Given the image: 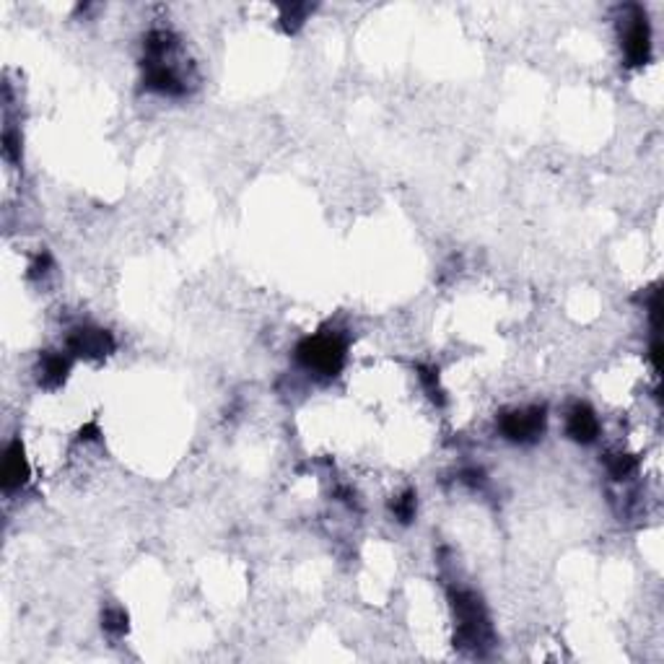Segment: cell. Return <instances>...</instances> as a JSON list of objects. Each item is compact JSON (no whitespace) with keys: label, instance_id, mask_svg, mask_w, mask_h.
<instances>
[{"label":"cell","instance_id":"3957f363","mask_svg":"<svg viewBox=\"0 0 664 664\" xmlns=\"http://www.w3.org/2000/svg\"><path fill=\"white\" fill-rule=\"evenodd\" d=\"M498 431L514 444H532L545 431V407L509 410L498 421Z\"/></svg>","mask_w":664,"mask_h":664},{"label":"cell","instance_id":"30bf717a","mask_svg":"<svg viewBox=\"0 0 664 664\" xmlns=\"http://www.w3.org/2000/svg\"><path fill=\"white\" fill-rule=\"evenodd\" d=\"M607 470H610V478L615 480H626L636 472V460L628 457V455H615V457H607Z\"/></svg>","mask_w":664,"mask_h":664},{"label":"cell","instance_id":"7a4b0ae2","mask_svg":"<svg viewBox=\"0 0 664 664\" xmlns=\"http://www.w3.org/2000/svg\"><path fill=\"white\" fill-rule=\"evenodd\" d=\"M296 356L309 371L335 376L345 364V340L340 335H312L301 340Z\"/></svg>","mask_w":664,"mask_h":664},{"label":"cell","instance_id":"52a82bcc","mask_svg":"<svg viewBox=\"0 0 664 664\" xmlns=\"http://www.w3.org/2000/svg\"><path fill=\"white\" fill-rule=\"evenodd\" d=\"M27 478H29V465L24 457V447H21V441H13L3 457V488L5 491L21 488L27 483Z\"/></svg>","mask_w":664,"mask_h":664},{"label":"cell","instance_id":"7c38bea8","mask_svg":"<svg viewBox=\"0 0 664 664\" xmlns=\"http://www.w3.org/2000/svg\"><path fill=\"white\" fill-rule=\"evenodd\" d=\"M281 21H283V29L286 32H296L301 24H304V16L309 13V5H283L281 8Z\"/></svg>","mask_w":664,"mask_h":664},{"label":"cell","instance_id":"9c48e42d","mask_svg":"<svg viewBox=\"0 0 664 664\" xmlns=\"http://www.w3.org/2000/svg\"><path fill=\"white\" fill-rule=\"evenodd\" d=\"M392 514L398 517V522L410 525L415 517V491H405L402 496L392 501Z\"/></svg>","mask_w":664,"mask_h":664},{"label":"cell","instance_id":"4fadbf2b","mask_svg":"<svg viewBox=\"0 0 664 664\" xmlns=\"http://www.w3.org/2000/svg\"><path fill=\"white\" fill-rule=\"evenodd\" d=\"M421 371V382H423V387L429 390V395H431L433 402H444V398H441V390H439V382H436V371H433L431 366H421L418 368Z\"/></svg>","mask_w":664,"mask_h":664},{"label":"cell","instance_id":"8fae6325","mask_svg":"<svg viewBox=\"0 0 664 664\" xmlns=\"http://www.w3.org/2000/svg\"><path fill=\"white\" fill-rule=\"evenodd\" d=\"M101 621H104V631H109L112 636H123V633L128 631V613L120 610V607L107 610Z\"/></svg>","mask_w":664,"mask_h":664},{"label":"cell","instance_id":"6da1fadb","mask_svg":"<svg viewBox=\"0 0 664 664\" xmlns=\"http://www.w3.org/2000/svg\"><path fill=\"white\" fill-rule=\"evenodd\" d=\"M452 607L457 615V646L460 649H480L488 646L491 641V623L486 615L483 602L475 597L472 592H452Z\"/></svg>","mask_w":664,"mask_h":664},{"label":"cell","instance_id":"ba28073f","mask_svg":"<svg viewBox=\"0 0 664 664\" xmlns=\"http://www.w3.org/2000/svg\"><path fill=\"white\" fill-rule=\"evenodd\" d=\"M67 371H70V361H67L63 353H42L39 359V384L47 387V390H55L66 382Z\"/></svg>","mask_w":664,"mask_h":664},{"label":"cell","instance_id":"8992f818","mask_svg":"<svg viewBox=\"0 0 664 664\" xmlns=\"http://www.w3.org/2000/svg\"><path fill=\"white\" fill-rule=\"evenodd\" d=\"M565 433L579 444H592L599 433V421L589 405H573L565 418Z\"/></svg>","mask_w":664,"mask_h":664},{"label":"cell","instance_id":"277c9868","mask_svg":"<svg viewBox=\"0 0 664 664\" xmlns=\"http://www.w3.org/2000/svg\"><path fill=\"white\" fill-rule=\"evenodd\" d=\"M67 351L81 359H104L115 351V340L107 330L78 328L67 335Z\"/></svg>","mask_w":664,"mask_h":664},{"label":"cell","instance_id":"5b68a950","mask_svg":"<svg viewBox=\"0 0 664 664\" xmlns=\"http://www.w3.org/2000/svg\"><path fill=\"white\" fill-rule=\"evenodd\" d=\"M623 50H626V60L628 66H646L649 55H652V34H649V24L646 16L633 8V19L623 36Z\"/></svg>","mask_w":664,"mask_h":664}]
</instances>
